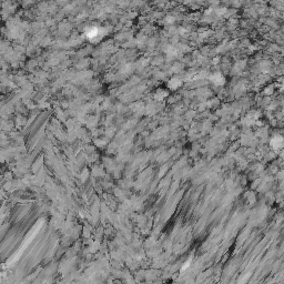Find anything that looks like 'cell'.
I'll return each mask as SVG.
<instances>
[{
	"label": "cell",
	"mask_w": 284,
	"mask_h": 284,
	"mask_svg": "<svg viewBox=\"0 0 284 284\" xmlns=\"http://www.w3.org/2000/svg\"><path fill=\"white\" fill-rule=\"evenodd\" d=\"M282 142H283V139H282L281 135H275L272 140H271V144H272V147L274 148V149L281 148L282 144H283Z\"/></svg>",
	"instance_id": "1"
},
{
	"label": "cell",
	"mask_w": 284,
	"mask_h": 284,
	"mask_svg": "<svg viewBox=\"0 0 284 284\" xmlns=\"http://www.w3.org/2000/svg\"><path fill=\"white\" fill-rule=\"evenodd\" d=\"M211 80H212L213 83L218 84V86H221V84L224 83V77L221 75V73H216L211 77Z\"/></svg>",
	"instance_id": "2"
},
{
	"label": "cell",
	"mask_w": 284,
	"mask_h": 284,
	"mask_svg": "<svg viewBox=\"0 0 284 284\" xmlns=\"http://www.w3.org/2000/svg\"><path fill=\"white\" fill-rule=\"evenodd\" d=\"M181 84H182V81L180 80L179 78H173V79H171L170 82H169V88L172 90H175V89H178Z\"/></svg>",
	"instance_id": "3"
}]
</instances>
